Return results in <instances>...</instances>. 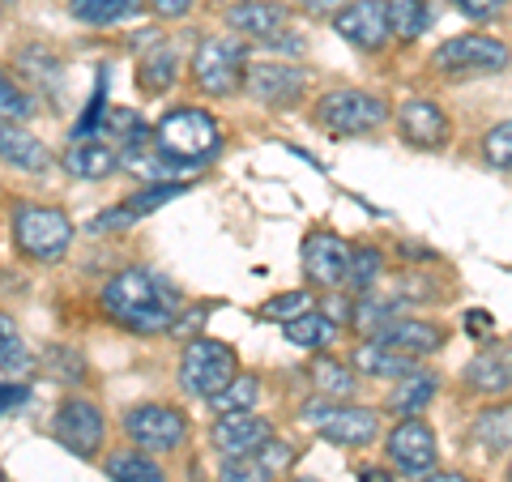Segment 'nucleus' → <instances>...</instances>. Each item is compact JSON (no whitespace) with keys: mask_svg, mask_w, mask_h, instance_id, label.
<instances>
[{"mask_svg":"<svg viewBox=\"0 0 512 482\" xmlns=\"http://www.w3.org/2000/svg\"><path fill=\"white\" fill-rule=\"evenodd\" d=\"M99 303H103L107 320H116L128 333H171L175 316H180L175 312V291L158 273L141 269V265L111 273Z\"/></svg>","mask_w":512,"mask_h":482,"instance_id":"f257e3e1","label":"nucleus"},{"mask_svg":"<svg viewBox=\"0 0 512 482\" xmlns=\"http://www.w3.org/2000/svg\"><path fill=\"white\" fill-rule=\"evenodd\" d=\"M154 146L171 154L175 163L197 167L222 146V128L210 111H201V107H171L167 116L154 124Z\"/></svg>","mask_w":512,"mask_h":482,"instance_id":"f03ea898","label":"nucleus"},{"mask_svg":"<svg viewBox=\"0 0 512 482\" xmlns=\"http://www.w3.org/2000/svg\"><path fill=\"white\" fill-rule=\"evenodd\" d=\"M13 244H18L22 256L39 265H56L73 244V222L56 205H35L22 201L13 205Z\"/></svg>","mask_w":512,"mask_h":482,"instance_id":"7ed1b4c3","label":"nucleus"},{"mask_svg":"<svg viewBox=\"0 0 512 482\" xmlns=\"http://www.w3.org/2000/svg\"><path fill=\"white\" fill-rule=\"evenodd\" d=\"M248 43L231 35H210L192 52V82H197L210 99H227V94L248 86Z\"/></svg>","mask_w":512,"mask_h":482,"instance_id":"20e7f679","label":"nucleus"},{"mask_svg":"<svg viewBox=\"0 0 512 482\" xmlns=\"http://www.w3.org/2000/svg\"><path fill=\"white\" fill-rule=\"evenodd\" d=\"M393 111L380 94H367V90H329L316 99L312 120L316 128H325L329 137H363V133H376V128L389 120Z\"/></svg>","mask_w":512,"mask_h":482,"instance_id":"39448f33","label":"nucleus"},{"mask_svg":"<svg viewBox=\"0 0 512 482\" xmlns=\"http://www.w3.org/2000/svg\"><path fill=\"white\" fill-rule=\"evenodd\" d=\"M239 376V355L235 346L214 342V337H192L180 355V389L188 397H218L227 384Z\"/></svg>","mask_w":512,"mask_h":482,"instance_id":"423d86ee","label":"nucleus"},{"mask_svg":"<svg viewBox=\"0 0 512 482\" xmlns=\"http://www.w3.org/2000/svg\"><path fill=\"white\" fill-rule=\"evenodd\" d=\"M508 60H512V52L504 39L470 30V35L444 39L436 52H431V69L440 77H487V73H504Z\"/></svg>","mask_w":512,"mask_h":482,"instance_id":"0eeeda50","label":"nucleus"},{"mask_svg":"<svg viewBox=\"0 0 512 482\" xmlns=\"http://www.w3.org/2000/svg\"><path fill=\"white\" fill-rule=\"evenodd\" d=\"M299 419L308 423L316 436H325L329 444H342V448H367L380 436V414L367 410V406H333V397H312L303 401Z\"/></svg>","mask_w":512,"mask_h":482,"instance_id":"6e6552de","label":"nucleus"},{"mask_svg":"<svg viewBox=\"0 0 512 482\" xmlns=\"http://www.w3.org/2000/svg\"><path fill=\"white\" fill-rule=\"evenodd\" d=\"M52 436L60 448H69L73 457H94L103 448V436H107V423L94 401L86 397H64L56 414H52Z\"/></svg>","mask_w":512,"mask_h":482,"instance_id":"1a4fd4ad","label":"nucleus"},{"mask_svg":"<svg viewBox=\"0 0 512 482\" xmlns=\"http://www.w3.org/2000/svg\"><path fill=\"white\" fill-rule=\"evenodd\" d=\"M124 431L128 440L137 448H146V453H175L184 440H188V419L175 406H137L128 410L124 419Z\"/></svg>","mask_w":512,"mask_h":482,"instance_id":"9d476101","label":"nucleus"},{"mask_svg":"<svg viewBox=\"0 0 512 482\" xmlns=\"http://www.w3.org/2000/svg\"><path fill=\"white\" fill-rule=\"evenodd\" d=\"M274 440V423L265 414H218L214 427H210V444L222 461H235V457H256L261 448Z\"/></svg>","mask_w":512,"mask_h":482,"instance_id":"9b49d317","label":"nucleus"},{"mask_svg":"<svg viewBox=\"0 0 512 482\" xmlns=\"http://www.w3.org/2000/svg\"><path fill=\"white\" fill-rule=\"evenodd\" d=\"M299 261H303V278H308L312 286H342L346 282V269H350V248L342 235H333L325 227L308 231V239H303L299 248Z\"/></svg>","mask_w":512,"mask_h":482,"instance_id":"f8f14e48","label":"nucleus"},{"mask_svg":"<svg viewBox=\"0 0 512 482\" xmlns=\"http://www.w3.org/2000/svg\"><path fill=\"white\" fill-rule=\"evenodd\" d=\"M333 30L359 52H380L393 39L389 30V5L384 0H350V5L333 18Z\"/></svg>","mask_w":512,"mask_h":482,"instance_id":"ddd939ff","label":"nucleus"},{"mask_svg":"<svg viewBox=\"0 0 512 482\" xmlns=\"http://www.w3.org/2000/svg\"><path fill=\"white\" fill-rule=\"evenodd\" d=\"M384 453H389V461L402 474L427 478L436 470V431H431L423 419H402L389 431V440H384Z\"/></svg>","mask_w":512,"mask_h":482,"instance_id":"4468645a","label":"nucleus"},{"mask_svg":"<svg viewBox=\"0 0 512 482\" xmlns=\"http://www.w3.org/2000/svg\"><path fill=\"white\" fill-rule=\"evenodd\" d=\"M303 86H308V77L295 64H278V60H265V64H252L248 69V94L261 107L269 111H286L303 99Z\"/></svg>","mask_w":512,"mask_h":482,"instance_id":"2eb2a0df","label":"nucleus"},{"mask_svg":"<svg viewBox=\"0 0 512 482\" xmlns=\"http://www.w3.org/2000/svg\"><path fill=\"white\" fill-rule=\"evenodd\" d=\"M397 133H402V141H406V146H414V150H444L453 124H448L440 103L406 99L402 107H397Z\"/></svg>","mask_w":512,"mask_h":482,"instance_id":"dca6fc26","label":"nucleus"},{"mask_svg":"<svg viewBox=\"0 0 512 482\" xmlns=\"http://www.w3.org/2000/svg\"><path fill=\"white\" fill-rule=\"evenodd\" d=\"M372 342H380V346H389V350H397V355H406V359H427V355H436V350L448 342V333L440 329V325H431V320H414V316H397V320H389Z\"/></svg>","mask_w":512,"mask_h":482,"instance_id":"f3484780","label":"nucleus"},{"mask_svg":"<svg viewBox=\"0 0 512 482\" xmlns=\"http://www.w3.org/2000/svg\"><path fill=\"white\" fill-rule=\"evenodd\" d=\"M227 26L244 39L274 43L286 30V9L278 5V0H235V5L227 9Z\"/></svg>","mask_w":512,"mask_h":482,"instance_id":"a211bd4d","label":"nucleus"},{"mask_svg":"<svg viewBox=\"0 0 512 482\" xmlns=\"http://www.w3.org/2000/svg\"><path fill=\"white\" fill-rule=\"evenodd\" d=\"M466 389L483 397H500L512 389V342H495L478 350L466 367Z\"/></svg>","mask_w":512,"mask_h":482,"instance_id":"6ab92c4d","label":"nucleus"},{"mask_svg":"<svg viewBox=\"0 0 512 482\" xmlns=\"http://www.w3.org/2000/svg\"><path fill=\"white\" fill-rule=\"evenodd\" d=\"M60 163H64V171H69L73 180H107V175L120 167V150L107 146L103 137H82V141H73V146L64 150Z\"/></svg>","mask_w":512,"mask_h":482,"instance_id":"aec40b11","label":"nucleus"},{"mask_svg":"<svg viewBox=\"0 0 512 482\" xmlns=\"http://www.w3.org/2000/svg\"><path fill=\"white\" fill-rule=\"evenodd\" d=\"M0 158H5L9 167H18V171H47V167H52V154H47V146L35 133H26L22 124H5V128H0Z\"/></svg>","mask_w":512,"mask_h":482,"instance_id":"412c9836","label":"nucleus"},{"mask_svg":"<svg viewBox=\"0 0 512 482\" xmlns=\"http://www.w3.org/2000/svg\"><path fill=\"white\" fill-rule=\"evenodd\" d=\"M350 363H355V372H359V376H372V380H406L410 372H419V367H414V359L397 355V350L380 346V342H363V346H355Z\"/></svg>","mask_w":512,"mask_h":482,"instance_id":"4be33fe9","label":"nucleus"},{"mask_svg":"<svg viewBox=\"0 0 512 482\" xmlns=\"http://www.w3.org/2000/svg\"><path fill=\"white\" fill-rule=\"evenodd\" d=\"M175 77H180V52H175L171 43L158 39L154 52H146L141 64H137V86L146 94H163V90L175 86Z\"/></svg>","mask_w":512,"mask_h":482,"instance_id":"5701e85b","label":"nucleus"},{"mask_svg":"<svg viewBox=\"0 0 512 482\" xmlns=\"http://www.w3.org/2000/svg\"><path fill=\"white\" fill-rule=\"evenodd\" d=\"M436 389H440V376H436V372H410L406 380L393 384L389 410L402 414V419H419V414L427 410V401L436 397Z\"/></svg>","mask_w":512,"mask_h":482,"instance_id":"b1692460","label":"nucleus"},{"mask_svg":"<svg viewBox=\"0 0 512 482\" xmlns=\"http://www.w3.org/2000/svg\"><path fill=\"white\" fill-rule=\"evenodd\" d=\"M308 376H312L320 397L346 401V397L359 393V372H355V367H346V363H338L333 355H316L312 367H308Z\"/></svg>","mask_w":512,"mask_h":482,"instance_id":"393cba45","label":"nucleus"},{"mask_svg":"<svg viewBox=\"0 0 512 482\" xmlns=\"http://www.w3.org/2000/svg\"><path fill=\"white\" fill-rule=\"evenodd\" d=\"M389 5V30L397 43H414L419 35H427L431 22H436V9L431 0H384Z\"/></svg>","mask_w":512,"mask_h":482,"instance_id":"a878e982","label":"nucleus"},{"mask_svg":"<svg viewBox=\"0 0 512 482\" xmlns=\"http://www.w3.org/2000/svg\"><path fill=\"white\" fill-rule=\"evenodd\" d=\"M141 9H150L146 0H69V13L86 26H116L137 18Z\"/></svg>","mask_w":512,"mask_h":482,"instance_id":"bb28decb","label":"nucleus"},{"mask_svg":"<svg viewBox=\"0 0 512 482\" xmlns=\"http://www.w3.org/2000/svg\"><path fill=\"white\" fill-rule=\"evenodd\" d=\"M470 436L483 453H504V448H512V406H487L474 419Z\"/></svg>","mask_w":512,"mask_h":482,"instance_id":"cd10ccee","label":"nucleus"},{"mask_svg":"<svg viewBox=\"0 0 512 482\" xmlns=\"http://www.w3.org/2000/svg\"><path fill=\"white\" fill-rule=\"evenodd\" d=\"M282 333H286V342L291 346L320 355V350L333 342V333H338V320L325 316V312H308V316H299L295 325H282Z\"/></svg>","mask_w":512,"mask_h":482,"instance_id":"c85d7f7f","label":"nucleus"},{"mask_svg":"<svg viewBox=\"0 0 512 482\" xmlns=\"http://www.w3.org/2000/svg\"><path fill=\"white\" fill-rule=\"evenodd\" d=\"M103 470L111 482H167L163 465L150 453H116V457H107Z\"/></svg>","mask_w":512,"mask_h":482,"instance_id":"c756f323","label":"nucleus"},{"mask_svg":"<svg viewBox=\"0 0 512 482\" xmlns=\"http://www.w3.org/2000/svg\"><path fill=\"white\" fill-rule=\"evenodd\" d=\"M256 401H261V380L239 372L218 397H210V410L214 414H244V410H256Z\"/></svg>","mask_w":512,"mask_h":482,"instance_id":"7c9ffc66","label":"nucleus"},{"mask_svg":"<svg viewBox=\"0 0 512 482\" xmlns=\"http://www.w3.org/2000/svg\"><path fill=\"white\" fill-rule=\"evenodd\" d=\"M0 333H5V346H0V384H26L30 376V355H26V346H22V337L13 333V320L5 316L0 320Z\"/></svg>","mask_w":512,"mask_h":482,"instance_id":"2f4dec72","label":"nucleus"},{"mask_svg":"<svg viewBox=\"0 0 512 482\" xmlns=\"http://www.w3.org/2000/svg\"><path fill=\"white\" fill-rule=\"evenodd\" d=\"M380 269H384V256H380V248H372V244H359L355 252H350V269H346V286L355 295H367L376 286V278H380Z\"/></svg>","mask_w":512,"mask_h":482,"instance_id":"473e14b6","label":"nucleus"},{"mask_svg":"<svg viewBox=\"0 0 512 482\" xmlns=\"http://www.w3.org/2000/svg\"><path fill=\"white\" fill-rule=\"evenodd\" d=\"M308 312H316V303H312L308 291H286V295L265 299L256 316H261V320H282V325H295V320L308 316Z\"/></svg>","mask_w":512,"mask_h":482,"instance_id":"72a5a7b5","label":"nucleus"},{"mask_svg":"<svg viewBox=\"0 0 512 482\" xmlns=\"http://www.w3.org/2000/svg\"><path fill=\"white\" fill-rule=\"evenodd\" d=\"M389 320H397L393 316V299H380V295H372V291H367L359 303H355V329L359 333H380L384 325H389Z\"/></svg>","mask_w":512,"mask_h":482,"instance_id":"f704fd0d","label":"nucleus"},{"mask_svg":"<svg viewBox=\"0 0 512 482\" xmlns=\"http://www.w3.org/2000/svg\"><path fill=\"white\" fill-rule=\"evenodd\" d=\"M483 158L495 171H512V120L495 124L483 133Z\"/></svg>","mask_w":512,"mask_h":482,"instance_id":"c9c22d12","label":"nucleus"},{"mask_svg":"<svg viewBox=\"0 0 512 482\" xmlns=\"http://www.w3.org/2000/svg\"><path fill=\"white\" fill-rule=\"evenodd\" d=\"M218 482H274V470L261 457H235V461H222Z\"/></svg>","mask_w":512,"mask_h":482,"instance_id":"e433bc0d","label":"nucleus"},{"mask_svg":"<svg viewBox=\"0 0 512 482\" xmlns=\"http://www.w3.org/2000/svg\"><path fill=\"white\" fill-rule=\"evenodd\" d=\"M0 111H5V124H22L35 116V103H30V94L18 90V82H13V73H5V82H0Z\"/></svg>","mask_w":512,"mask_h":482,"instance_id":"4c0bfd02","label":"nucleus"},{"mask_svg":"<svg viewBox=\"0 0 512 482\" xmlns=\"http://www.w3.org/2000/svg\"><path fill=\"white\" fill-rule=\"evenodd\" d=\"M47 367L60 376V384H77L86 376V359L77 355L73 346H52V350H47Z\"/></svg>","mask_w":512,"mask_h":482,"instance_id":"58836bf2","label":"nucleus"},{"mask_svg":"<svg viewBox=\"0 0 512 482\" xmlns=\"http://www.w3.org/2000/svg\"><path fill=\"white\" fill-rule=\"evenodd\" d=\"M18 64H22V69H35L30 77H39V82H56V77H60V60L47 56L43 47H26V52L18 56Z\"/></svg>","mask_w":512,"mask_h":482,"instance_id":"ea45409f","label":"nucleus"},{"mask_svg":"<svg viewBox=\"0 0 512 482\" xmlns=\"http://www.w3.org/2000/svg\"><path fill=\"white\" fill-rule=\"evenodd\" d=\"M461 18H470V22H487V18H495V13L504 9V0H448Z\"/></svg>","mask_w":512,"mask_h":482,"instance_id":"a19ab883","label":"nucleus"},{"mask_svg":"<svg viewBox=\"0 0 512 482\" xmlns=\"http://www.w3.org/2000/svg\"><path fill=\"white\" fill-rule=\"evenodd\" d=\"M256 457H261V461L269 465V470L278 474V470H286V465L295 461V448H291V444H282V440H269V444H265V448H261V453H256Z\"/></svg>","mask_w":512,"mask_h":482,"instance_id":"79ce46f5","label":"nucleus"},{"mask_svg":"<svg viewBox=\"0 0 512 482\" xmlns=\"http://www.w3.org/2000/svg\"><path fill=\"white\" fill-rule=\"evenodd\" d=\"M295 5L308 13V18H338L350 0H295Z\"/></svg>","mask_w":512,"mask_h":482,"instance_id":"37998d69","label":"nucleus"},{"mask_svg":"<svg viewBox=\"0 0 512 482\" xmlns=\"http://www.w3.org/2000/svg\"><path fill=\"white\" fill-rule=\"evenodd\" d=\"M197 5V0H150V9H154V18H163V22H175V18H184V13Z\"/></svg>","mask_w":512,"mask_h":482,"instance_id":"c03bdc74","label":"nucleus"},{"mask_svg":"<svg viewBox=\"0 0 512 482\" xmlns=\"http://www.w3.org/2000/svg\"><path fill=\"white\" fill-rule=\"evenodd\" d=\"M26 397H30V389H26V384H0V410H5V414H13V410H18Z\"/></svg>","mask_w":512,"mask_h":482,"instance_id":"a18cd8bd","label":"nucleus"},{"mask_svg":"<svg viewBox=\"0 0 512 482\" xmlns=\"http://www.w3.org/2000/svg\"><path fill=\"white\" fill-rule=\"evenodd\" d=\"M201 320H205V312H192V316H175L171 333H175V337H184V333H192V329H201Z\"/></svg>","mask_w":512,"mask_h":482,"instance_id":"49530a36","label":"nucleus"},{"mask_svg":"<svg viewBox=\"0 0 512 482\" xmlns=\"http://www.w3.org/2000/svg\"><path fill=\"white\" fill-rule=\"evenodd\" d=\"M325 316H333L338 325H342V320H355V312H350L346 299H329V303H325Z\"/></svg>","mask_w":512,"mask_h":482,"instance_id":"de8ad7c7","label":"nucleus"},{"mask_svg":"<svg viewBox=\"0 0 512 482\" xmlns=\"http://www.w3.org/2000/svg\"><path fill=\"white\" fill-rule=\"evenodd\" d=\"M466 329H470V333H487V329H491V316H487V312H470Z\"/></svg>","mask_w":512,"mask_h":482,"instance_id":"09e8293b","label":"nucleus"},{"mask_svg":"<svg viewBox=\"0 0 512 482\" xmlns=\"http://www.w3.org/2000/svg\"><path fill=\"white\" fill-rule=\"evenodd\" d=\"M423 482H470L466 474H453V470H431Z\"/></svg>","mask_w":512,"mask_h":482,"instance_id":"8fccbe9b","label":"nucleus"},{"mask_svg":"<svg viewBox=\"0 0 512 482\" xmlns=\"http://www.w3.org/2000/svg\"><path fill=\"white\" fill-rule=\"evenodd\" d=\"M508 482H512V461H508Z\"/></svg>","mask_w":512,"mask_h":482,"instance_id":"3c124183","label":"nucleus"},{"mask_svg":"<svg viewBox=\"0 0 512 482\" xmlns=\"http://www.w3.org/2000/svg\"><path fill=\"white\" fill-rule=\"evenodd\" d=\"M5 5H18V0H5Z\"/></svg>","mask_w":512,"mask_h":482,"instance_id":"603ef678","label":"nucleus"},{"mask_svg":"<svg viewBox=\"0 0 512 482\" xmlns=\"http://www.w3.org/2000/svg\"><path fill=\"white\" fill-rule=\"evenodd\" d=\"M299 482H312V478H299Z\"/></svg>","mask_w":512,"mask_h":482,"instance_id":"864d4df0","label":"nucleus"}]
</instances>
